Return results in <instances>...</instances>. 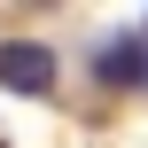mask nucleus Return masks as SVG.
<instances>
[{
  "label": "nucleus",
  "mask_w": 148,
  "mask_h": 148,
  "mask_svg": "<svg viewBox=\"0 0 148 148\" xmlns=\"http://www.w3.org/2000/svg\"><path fill=\"white\" fill-rule=\"evenodd\" d=\"M0 86H8V94H55V47H39V39H0Z\"/></svg>",
  "instance_id": "1"
},
{
  "label": "nucleus",
  "mask_w": 148,
  "mask_h": 148,
  "mask_svg": "<svg viewBox=\"0 0 148 148\" xmlns=\"http://www.w3.org/2000/svg\"><path fill=\"white\" fill-rule=\"evenodd\" d=\"M94 70H101V86H140V78H148V62H140V47H133V39L101 47V62H94Z\"/></svg>",
  "instance_id": "2"
}]
</instances>
